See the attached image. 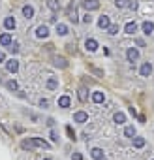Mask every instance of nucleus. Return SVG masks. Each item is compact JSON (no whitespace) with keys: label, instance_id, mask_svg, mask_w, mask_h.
Wrapping results in <instances>:
<instances>
[{"label":"nucleus","instance_id":"nucleus-1","mask_svg":"<svg viewBox=\"0 0 154 160\" xmlns=\"http://www.w3.org/2000/svg\"><path fill=\"white\" fill-rule=\"evenodd\" d=\"M23 149H30V147H40V149H49L51 145L45 141V139H40V138H32L30 141H23L21 143Z\"/></svg>","mask_w":154,"mask_h":160},{"label":"nucleus","instance_id":"nucleus-2","mask_svg":"<svg viewBox=\"0 0 154 160\" xmlns=\"http://www.w3.org/2000/svg\"><path fill=\"white\" fill-rule=\"evenodd\" d=\"M87 121H89V113H85V111H77V113H73V122L83 124V122H87Z\"/></svg>","mask_w":154,"mask_h":160},{"label":"nucleus","instance_id":"nucleus-3","mask_svg":"<svg viewBox=\"0 0 154 160\" xmlns=\"http://www.w3.org/2000/svg\"><path fill=\"white\" fill-rule=\"evenodd\" d=\"M83 8H85L87 12H92V10H98V8H100V2H98V0H85V2H83Z\"/></svg>","mask_w":154,"mask_h":160},{"label":"nucleus","instance_id":"nucleus-4","mask_svg":"<svg viewBox=\"0 0 154 160\" xmlns=\"http://www.w3.org/2000/svg\"><path fill=\"white\" fill-rule=\"evenodd\" d=\"M6 70H8L10 73H17V70H19V60H15V58L8 60V62H6Z\"/></svg>","mask_w":154,"mask_h":160},{"label":"nucleus","instance_id":"nucleus-5","mask_svg":"<svg viewBox=\"0 0 154 160\" xmlns=\"http://www.w3.org/2000/svg\"><path fill=\"white\" fill-rule=\"evenodd\" d=\"M126 58H128L130 62H135V60L139 58V51H137L135 47H130V49L126 51Z\"/></svg>","mask_w":154,"mask_h":160},{"label":"nucleus","instance_id":"nucleus-6","mask_svg":"<svg viewBox=\"0 0 154 160\" xmlns=\"http://www.w3.org/2000/svg\"><path fill=\"white\" fill-rule=\"evenodd\" d=\"M53 64L56 66V68H68V60L64 58V57H53Z\"/></svg>","mask_w":154,"mask_h":160},{"label":"nucleus","instance_id":"nucleus-7","mask_svg":"<svg viewBox=\"0 0 154 160\" xmlns=\"http://www.w3.org/2000/svg\"><path fill=\"white\" fill-rule=\"evenodd\" d=\"M141 28H143V32H145L147 36H150V34L154 32V23H152V21H145V23L141 25Z\"/></svg>","mask_w":154,"mask_h":160},{"label":"nucleus","instance_id":"nucleus-8","mask_svg":"<svg viewBox=\"0 0 154 160\" xmlns=\"http://www.w3.org/2000/svg\"><path fill=\"white\" fill-rule=\"evenodd\" d=\"M47 36H49V28L45 25H40L36 28V38H47Z\"/></svg>","mask_w":154,"mask_h":160},{"label":"nucleus","instance_id":"nucleus-9","mask_svg":"<svg viewBox=\"0 0 154 160\" xmlns=\"http://www.w3.org/2000/svg\"><path fill=\"white\" fill-rule=\"evenodd\" d=\"M85 47H87V51H90V53H94V51L98 49V42H96L94 38H89V40L85 42Z\"/></svg>","mask_w":154,"mask_h":160},{"label":"nucleus","instance_id":"nucleus-10","mask_svg":"<svg viewBox=\"0 0 154 160\" xmlns=\"http://www.w3.org/2000/svg\"><path fill=\"white\" fill-rule=\"evenodd\" d=\"M139 73H141L143 77H147V75H150V73H152V64H150V62H145V64L141 66V70H139Z\"/></svg>","mask_w":154,"mask_h":160},{"label":"nucleus","instance_id":"nucleus-11","mask_svg":"<svg viewBox=\"0 0 154 160\" xmlns=\"http://www.w3.org/2000/svg\"><path fill=\"white\" fill-rule=\"evenodd\" d=\"M90 154H92V158H94V160H105L103 151H102V149H98V147H94V149L90 151Z\"/></svg>","mask_w":154,"mask_h":160},{"label":"nucleus","instance_id":"nucleus-12","mask_svg":"<svg viewBox=\"0 0 154 160\" xmlns=\"http://www.w3.org/2000/svg\"><path fill=\"white\" fill-rule=\"evenodd\" d=\"M109 25H111V21H109L107 15H102V17L98 19V27H100V28H107Z\"/></svg>","mask_w":154,"mask_h":160},{"label":"nucleus","instance_id":"nucleus-13","mask_svg":"<svg viewBox=\"0 0 154 160\" xmlns=\"http://www.w3.org/2000/svg\"><path fill=\"white\" fill-rule=\"evenodd\" d=\"M124 32H126V34H130V36H132V34H135V32H137V25H135V23H126Z\"/></svg>","mask_w":154,"mask_h":160},{"label":"nucleus","instance_id":"nucleus-14","mask_svg":"<svg viewBox=\"0 0 154 160\" xmlns=\"http://www.w3.org/2000/svg\"><path fill=\"white\" fill-rule=\"evenodd\" d=\"M113 121H115L117 124H124V122H126V115L120 113V111H117V113L113 115Z\"/></svg>","mask_w":154,"mask_h":160},{"label":"nucleus","instance_id":"nucleus-15","mask_svg":"<svg viewBox=\"0 0 154 160\" xmlns=\"http://www.w3.org/2000/svg\"><path fill=\"white\" fill-rule=\"evenodd\" d=\"M77 96H79L81 102H87V100H89V91H87V87H81L79 92H77Z\"/></svg>","mask_w":154,"mask_h":160},{"label":"nucleus","instance_id":"nucleus-16","mask_svg":"<svg viewBox=\"0 0 154 160\" xmlns=\"http://www.w3.org/2000/svg\"><path fill=\"white\" fill-rule=\"evenodd\" d=\"M103 100H105L103 92H100V91H98V92H92V102H94V104H102Z\"/></svg>","mask_w":154,"mask_h":160},{"label":"nucleus","instance_id":"nucleus-17","mask_svg":"<svg viewBox=\"0 0 154 160\" xmlns=\"http://www.w3.org/2000/svg\"><path fill=\"white\" fill-rule=\"evenodd\" d=\"M12 42H13V40H12V34H8V32L0 36V43H2V45H6V47H8Z\"/></svg>","mask_w":154,"mask_h":160},{"label":"nucleus","instance_id":"nucleus-18","mask_svg":"<svg viewBox=\"0 0 154 160\" xmlns=\"http://www.w3.org/2000/svg\"><path fill=\"white\" fill-rule=\"evenodd\" d=\"M23 15H25L26 19H32V17H34V8H32V6H25V8H23Z\"/></svg>","mask_w":154,"mask_h":160},{"label":"nucleus","instance_id":"nucleus-19","mask_svg":"<svg viewBox=\"0 0 154 160\" xmlns=\"http://www.w3.org/2000/svg\"><path fill=\"white\" fill-rule=\"evenodd\" d=\"M4 27H6L8 30H13V28H15V19H13V17H6V19H4Z\"/></svg>","mask_w":154,"mask_h":160},{"label":"nucleus","instance_id":"nucleus-20","mask_svg":"<svg viewBox=\"0 0 154 160\" xmlns=\"http://www.w3.org/2000/svg\"><path fill=\"white\" fill-rule=\"evenodd\" d=\"M70 102H71L70 96H60V98H58V106H60V108H70Z\"/></svg>","mask_w":154,"mask_h":160},{"label":"nucleus","instance_id":"nucleus-21","mask_svg":"<svg viewBox=\"0 0 154 160\" xmlns=\"http://www.w3.org/2000/svg\"><path fill=\"white\" fill-rule=\"evenodd\" d=\"M132 139H133V147H135V149H141V147H145V138H135V136H133Z\"/></svg>","mask_w":154,"mask_h":160},{"label":"nucleus","instance_id":"nucleus-22","mask_svg":"<svg viewBox=\"0 0 154 160\" xmlns=\"http://www.w3.org/2000/svg\"><path fill=\"white\" fill-rule=\"evenodd\" d=\"M56 87H58V79H56V77H51L49 81H47V89H49V91H55Z\"/></svg>","mask_w":154,"mask_h":160},{"label":"nucleus","instance_id":"nucleus-23","mask_svg":"<svg viewBox=\"0 0 154 160\" xmlns=\"http://www.w3.org/2000/svg\"><path fill=\"white\" fill-rule=\"evenodd\" d=\"M8 49H10V53H13V55H17V53L21 51V47H19V43H17V42H12V43L8 45Z\"/></svg>","mask_w":154,"mask_h":160},{"label":"nucleus","instance_id":"nucleus-24","mask_svg":"<svg viewBox=\"0 0 154 160\" xmlns=\"http://www.w3.org/2000/svg\"><path fill=\"white\" fill-rule=\"evenodd\" d=\"M56 32H58L60 36H66V34H68V27L62 25V23H58V25H56Z\"/></svg>","mask_w":154,"mask_h":160},{"label":"nucleus","instance_id":"nucleus-25","mask_svg":"<svg viewBox=\"0 0 154 160\" xmlns=\"http://www.w3.org/2000/svg\"><path fill=\"white\" fill-rule=\"evenodd\" d=\"M47 6H49L53 12H58V10H60V6H58V2H56V0H47Z\"/></svg>","mask_w":154,"mask_h":160},{"label":"nucleus","instance_id":"nucleus-26","mask_svg":"<svg viewBox=\"0 0 154 160\" xmlns=\"http://www.w3.org/2000/svg\"><path fill=\"white\" fill-rule=\"evenodd\" d=\"M6 87H8L10 91H17V89H19V85H17V81H15V79H10V81L6 83Z\"/></svg>","mask_w":154,"mask_h":160},{"label":"nucleus","instance_id":"nucleus-27","mask_svg":"<svg viewBox=\"0 0 154 160\" xmlns=\"http://www.w3.org/2000/svg\"><path fill=\"white\" fill-rule=\"evenodd\" d=\"M124 136H126V138H133V136H135V128H133V126H126Z\"/></svg>","mask_w":154,"mask_h":160},{"label":"nucleus","instance_id":"nucleus-28","mask_svg":"<svg viewBox=\"0 0 154 160\" xmlns=\"http://www.w3.org/2000/svg\"><path fill=\"white\" fill-rule=\"evenodd\" d=\"M107 30H109V34H111V36H115V34L118 32V25H109V27H107Z\"/></svg>","mask_w":154,"mask_h":160},{"label":"nucleus","instance_id":"nucleus-29","mask_svg":"<svg viewBox=\"0 0 154 160\" xmlns=\"http://www.w3.org/2000/svg\"><path fill=\"white\" fill-rule=\"evenodd\" d=\"M115 6L117 8H126L128 6V0H115Z\"/></svg>","mask_w":154,"mask_h":160},{"label":"nucleus","instance_id":"nucleus-30","mask_svg":"<svg viewBox=\"0 0 154 160\" xmlns=\"http://www.w3.org/2000/svg\"><path fill=\"white\" fill-rule=\"evenodd\" d=\"M83 23H87V25H90V23H92V17H90V13H85V15H83Z\"/></svg>","mask_w":154,"mask_h":160},{"label":"nucleus","instance_id":"nucleus-31","mask_svg":"<svg viewBox=\"0 0 154 160\" xmlns=\"http://www.w3.org/2000/svg\"><path fill=\"white\" fill-rule=\"evenodd\" d=\"M66 132H68V136H70L71 139H75V132L71 130V126H66Z\"/></svg>","mask_w":154,"mask_h":160},{"label":"nucleus","instance_id":"nucleus-32","mask_svg":"<svg viewBox=\"0 0 154 160\" xmlns=\"http://www.w3.org/2000/svg\"><path fill=\"white\" fill-rule=\"evenodd\" d=\"M40 106H41V108H47V106H49V100H47V98H41V100H40Z\"/></svg>","mask_w":154,"mask_h":160},{"label":"nucleus","instance_id":"nucleus-33","mask_svg":"<svg viewBox=\"0 0 154 160\" xmlns=\"http://www.w3.org/2000/svg\"><path fill=\"white\" fill-rule=\"evenodd\" d=\"M71 160H83V156H81L79 152H73V154H71Z\"/></svg>","mask_w":154,"mask_h":160},{"label":"nucleus","instance_id":"nucleus-34","mask_svg":"<svg viewBox=\"0 0 154 160\" xmlns=\"http://www.w3.org/2000/svg\"><path fill=\"white\" fill-rule=\"evenodd\" d=\"M51 139H53V141H56V139H58V136H56V132H51Z\"/></svg>","mask_w":154,"mask_h":160},{"label":"nucleus","instance_id":"nucleus-35","mask_svg":"<svg viewBox=\"0 0 154 160\" xmlns=\"http://www.w3.org/2000/svg\"><path fill=\"white\" fill-rule=\"evenodd\" d=\"M0 62H6V55L2 51H0Z\"/></svg>","mask_w":154,"mask_h":160},{"label":"nucleus","instance_id":"nucleus-36","mask_svg":"<svg viewBox=\"0 0 154 160\" xmlns=\"http://www.w3.org/2000/svg\"><path fill=\"white\" fill-rule=\"evenodd\" d=\"M45 160H51V158H45Z\"/></svg>","mask_w":154,"mask_h":160}]
</instances>
